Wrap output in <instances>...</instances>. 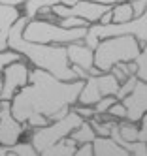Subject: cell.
Returning <instances> with one entry per match:
<instances>
[{
    "label": "cell",
    "mask_w": 147,
    "mask_h": 156,
    "mask_svg": "<svg viewBox=\"0 0 147 156\" xmlns=\"http://www.w3.org/2000/svg\"><path fill=\"white\" fill-rule=\"evenodd\" d=\"M117 100H119V98H117L115 94H109V96H104V98L100 100V102H96V104H94V109H96V115H100V113H108V111H109V107H111L113 104H115Z\"/></svg>",
    "instance_id": "23"
},
{
    "label": "cell",
    "mask_w": 147,
    "mask_h": 156,
    "mask_svg": "<svg viewBox=\"0 0 147 156\" xmlns=\"http://www.w3.org/2000/svg\"><path fill=\"white\" fill-rule=\"evenodd\" d=\"M111 8L113 6L100 4V2H94V0H81V2H77L74 6H66V4L61 2V4L53 6V12L59 17H81V19L89 21V23L93 25V23H98L100 17Z\"/></svg>",
    "instance_id": "8"
},
{
    "label": "cell",
    "mask_w": 147,
    "mask_h": 156,
    "mask_svg": "<svg viewBox=\"0 0 147 156\" xmlns=\"http://www.w3.org/2000/svg\"><path fill=\"white\" fill-rule=\"evenodd\" d=\"M113 23H127V21L134 19V8L132 2H127V0H121V2L113 4Z\"/></svg>",
    "instance_id": "16"
},
{
    "label": "cell",
    "mask_w": 147,
    "mask_h": 156,
    "mask_svg": "<svg viewBox=\"0 0 147 156\" xmlns=\"http://www.w3.org/2000/svg\"><path fill=\"white\" fill-rule=\"evenodd\" d=\"M119 87H121V83L117 81V77L111 72H102L100 75H90L85 81L83 88H81V94H79V102L77 104L94 105L104 96L117 94Z\"/></svg>",
    "instance_id": "7"
},
{
    "label": "cell",
    "mask_w": 147,
    "mask_h": 156,
    "mask_svg": "<svg viewBox=\"0 0 147 156\" xmlns=\"http://www.w3.org/2000/svg\"><path fill=\"white\" fill-rule=\"evenodd\" d=\"M94 2H100V4H109V6H113V4L121 2V0H94Z\"/></svg>",
    "instance_id": "36"
},
{
    "label": "cell",
    "mask_w": 147,
    "mask_h": 156,
    "mask_svg": "<svg viewBox=\"0 0 147 156\" xmlns=\"http://www.w3.org/2000/svg\"><path fill=\"white\" fill-rule=\"evenodd\" d=\"M72 70L75 72V75H77V79H83V81H87L89 77H90V73L85 70V68H81V66H75V64H72Z\"/></svg>",
    "instance_id": "31"
},
{
    "label": "cell",
    "mask_w": 147,
    "mask_h": 156,
    "mask_svg": "<svg viewBox=\"0 0 147 156\" xmlns=\"http://www.w3.org/2000/svg\"><path fill=\"white\" fill-rule=\"evenodd\" d=\"M2 88H4V75H2V70H0V94H2Z\"/></svg>",
    "instance_id": "38"
},
{
    "label": "cell",
    "mask_w": 147,
    "mask_h": 156,
    "mask_svg": "<svg viewBox=\"0 0 147 156\" xmlns=\"http://www.w3.org/2000/svg\"><path fill=\"white\" fill-rule=\"evenodd\" d=\"M124 34H130V36H136L140 41V45L143 47L147 43V9L134 17L127 23H109V25H100V23H93L89 25V32L85 36V43L89 47L96 49L100 40L104 38H111V36H124Z\"/></svg>",
    "instance_id": "5"
},
{
    "label": "cell",
    "mask_w": 147,
    "mask_h": 156,
    "mask_svg": "<svg viewBox=\"0 0 147 156\" xmlns=\"http://www.w3.org/2000/svg\"><path fill=\"white\" fill-rule=\"evenodd\" d=\"M85 81H62L47 70H30V83L25 85L11 100V113L21 122H28L32 128H42L51 122V117L66 105L79 102Z\"/></svg>",
    "instance_id": "1"
},
{
    "label": "cell",
    "mask_w": 147,
    "mask_h": 156,
    "mask_svg": "<svg viewBox=\"0 0 147 156\" xmlns=\"http://www.w3.org/2000/svg\"><path fill=\"white\" fill-rule=\"evenodd\" d=\"M138 75H130L128 77V79L127 81H124V83H121V87H119V92L115 94L119 100H124V98H127L132 90H134V88H136V85H138Z\"/></svg>",
    "instance_id": "22"
},
{
    "label": "cell",
    "mask_w": 147,
    "mask_h": 156,
    "mask_svg": "<svg viewBox=\"0 0 147 156\" xmlns=\"http://www.w3.org/2000/svg\"><path fill=\"white\" fill-rule=\"evenodd\" d=\"M108 113L113 117V119H117V120H123V119H127V115H128V109H127V105H124L121 100H117L115 104H113L111 107H109V111Z\"/></svg>",
    "instance_id": "24"
},
{
    "label": "cell",
    "mask_w": 147,
    "mask_h": 156,
    "mask_svg": "<svg viewBox=\"0 0 147 156\" xmlns=\"http://www.w3.org/2000/svg\"><path fill=\"white\" fill-rule=\"evenodd\" d=\"M72 109H74V111H77V113L81 115L85 120H90L93 117H96V109H94V105H83V104H75V105H72Z\"/></svg>",
    "instance_id": "28"
},
{
    "label": "cell",
    "mask_w": 147,
    "mask_h": 156,
    "mask_svg": "<svg viewBox=\"0 0 147 156\" xmlns=\"http://www.w3.org/2000/svg\"><path fill=\"white\" fill-rule=\"evenodd\" d=\"M25 124L17 120L11 113V100H2V109H0V143L2 145H15L21 136L25 133Z\"/></svg>",
    "instance_id": "10"
},
{
    "label": "cell",
    "mask_w": 147,
    "mask_h": 156,
    "mask_svg": "<svg viewBox=\"0 0 147 156\" xmlns=\"http://www.w3.org/2000/svg\"><path fill=\"white\" fill-rule=\"evenodd\" d=\"M121 102L128 109L127 119L132 120V122H140L141 117L147 113V81L140 79L136 88L124 100H121Z\"/></svg>",
    "instance_id": "11"
},
{
    "label": "cell",
    "mask_w": 147,
    "mask_h": 156,
    "mask_svg": "<svg viewBox=\"0 0 147 156\" xmlns=\"http://www.w3.org/2000/svg\"><path fill=\"white\" fill-rule=\"evenodd\" d=\"M89 32V27H77V28H66L53 21H43L38 17H32L28 25L23 30V36L30 41L38 43H59V45H68L72 41H83Z\"/></svg>",
    "instance_id": "4"
},
{
    "label": "cell",
    "mask_w": 147,
    "mask_h": 156,
    "mask_svg": "<svg viewBox=\"0 0 147 156\" xmlns=\"http://www.w3.org/2000/svg\"><path fill=\"white\" fill-rule=\"evenodd\" d=\"M0 2H4V4H9V6H25L27 0H0Z\"/></svg>",
    "instance_id": "34"
},
{
    "label": "cell",
    "mask_w": 147,
    "mask_h": 156,
    "mask_svg": "<svg viewBox=\"0 0 147 156\" xmlns=\"http://www.w3.org/2000/svg\"><path fill=\"white\" fill-rule=\"evenodd\" d=\"M127 151L134 156H147V141H141V139L132 141L127 145Z\"/></svg>",
    "instance_id": "25"
},
{
    "label": "cell",
    "mask_w": 147,
    "mask_h": 156,
    "mask_svg": "<svg viewBox=\"0 0 147 156\" xmlns=\"http://www.w3.org/2000/svg\"><path fill=\"white\" fill-rule=\"evenodd\" d=\"M93 147H94V156H130V152L111 136H96Z\"/></svg>",
    "instance_id": "14"
},
{
    "label": "cell",
    "mask_w": 147,
    "mask_h": 156,
    "mask_svg": "<svg viewBox=\"0 0 147 156\" xmlns=\"http://www.w3.org/2000/svg\"><path fill=\"white\" fill-rule=\"evenodd\" d=\"M2 75H4V88L0 94V100H13V96L21 88L30 83V68L23 58L9 62L2 70Z\"/></svg>",
    "instance_id": "9"
},
{
    "label": "cell",
    "mask_w": 147,
    "mask_h": 156,
    "mask_svg": "<svg viewBox=\"0 0 147 156\" xmlns=\"http://www.w3.org/2000/svg\"><path fill=\"white\" fill-rule=\"evenodd\" d=\"M66 51H68V58H70V64H75V66H81L87 72L90 68H94V49L89 47L85 41H72L66 45Z\"/></svg>",
    "instance_id": "12"
},
{
    "label": "cell",
    "mask_w": 147,
    "mask_h": 156,
    "mask_svg": "<svg viewBox=\"0 0 147 156\" xmlns=\"http://www.w3.org/2000/svg\"><path fill=\"white\" fill-rule=\"evenodd\" d=\"M98 23H100V25H109V23H113V9H108V12L100 17Z\"/></svg>",
    "instance_id": "33"
},
{
    "label": "cell",
    "mask_w": 147,
    "mask_h": 156,
    "mask_svg": "<svg viewBox=\"0 0 147 156\" xmlns=\"http://www.w3.org/2000/svg\"><path fill=\"white\" fill-rule=\"evenodd\" d=\"M59 25H62L66 28H77V27H89L90 23L85 21V19H81V17H61Z\"/></svg>",
    "instance_id": "26"
},
{
    "label": "cell",
    "mask_w": 147,
    "mask_h": 156,
    "mask_svg": "<svg viewBox=\"0 0 147 156\" xmlns=\"http://www.w3.org/2000/svg\"><path fill=\"white\" fill-rule=\"evenodd\" d=\"M132 8H134V15L138 17L147 9V0H132Z\"/></svg>",
    "instance_id": "30"
},
{
    "label": "cell",
    "mask_w": 147,
    "mask_h": 156,
    "mask_svg": "<svg viewBox=\"0 0 147 156\" xmlns=\"http://www.w3.org/2000/svg\"><path fill=\"white\" fill-rule=\"evenodd\" d=\"M136 64H138V72H136L138 79L147 81V55L145 53H140L138 58H136Z\"/></svg>",
    "instance_id": "27"
},
{
    "label": "cell",
    "mask_w": 147,
    "mask_h": 156,
    "mask_svg": "<svg viewBox=\"0 0 147 156\" xmlns=\"http://www.w3.org/2000/svg\"><path fill=\"white\" fill-rule=\"evenodd\" d=\"M75 156H94L93 141H90V143H81V145H77V149H75Z\"/></svg>",
    "instance_id": "29"
},
{
    "label": "cell",
    "mask_w": 147,
    "mask_h": 156,
    "mask_svg": "<svg viewBox=\"0 0 147 156\" xmlns=\"http://www.w3.org/2000/svg\"><path fill=\"white\" fill-rule=\"evenodd\" d=\"M77 2H81V0H62V4H66V6H74Z\"/></svg>",
    "instance_id": "37"
},
{
    "label": "cell",
    "mask_w": 147,
    "mask_h": 156,
    "mask_svg": "<svg viewBox=\"0 0 147 156\" xmlns=\"http://www.w3.org/2000/svg\"><path fill=\"white\" fill-rule=\"evenodd\" d=\"M72 137H74L79 145H81V143H90V141H94L96 132H94L93 126H90L89 120H83L81 124H79V126L72 132Z\"/></svg>",
    "instance_id": "18"
},
{
    "label": "cell",
    "mask_w": 147,
    "mask_h": 156,
    "mask_svg": "<svg viewBox=\"0 0 147 156\" xmlns=\"http://www.w3.org/2000/svg\"><path fill=\"white\" fill-rule=\"evenodd\" d=\"M140 139L141 141H147V113L140 120Z\"/></svg>",
    "instance_id": "32"
},
{
    "label": "cell",
    "mask_w": 147,
    "mask_h": 156,
    "mask_svg": "<svg viewBox=\"0 0 147 156\" xmlns=\"http://www.w3.org/2000/svg\"><path fill=\"white\" fill-rule=\"evenodd\" d=\"M140 53L141 45L136 36H111L100 40L98 47L94 49V64L102 72H111L115 64L136 60Z\"/></svg>",
    "instance_id": "3"
},
{
    "label": "cell",
    "mask_w": 147,
    "mask_h": 156,
    "mask_svg": "<svg viewBox=\"0 0 147 156\" xmlns=\"http://www.w3.org/2000/svg\"><path fill=\"white\" fill-rule=\"evenodd\" d=\"M77 141L68 136L61 141H57L55 145H51L49 149H45L42 152V156H75V149H77Z\"/></svg>",
    "instance_id": "15"
},
{
    "label": "cell",
    "mask_w": 147,
    "mask_h": 156,
    "mask_svg": "<svg viewBox=\"0 0 147 156\" xmlns=\"http://www.w3.org/2000/svg\"><path fill=\"white\" fill-rule=\"evenodd\" d=\"M85 119L77 113V111H70L64 119H59V120H53L49 124H45L42 128H36L32 132V145L36 147L38 154H42L45 149H49L51 145H55L57 141H61L68 136H72V132L81 124Z\"/></svg>",
    "instance_id": "6"
},
{
    "label": "cell",
    "mask_w": 147,
    "mask_h": 156,
    "mask_svg": "<svg viewBox=\"0 0 147 156\" xmlns=\"http://www.w3.org/2000/svg\"><path fill=\"white\" fill-rule=\"evenodd\" d=\"M62 0H27L25 2V15H28L30 19L36 17L42 8H53L57 4H61Z\"/></svg>",
    "instance_id": "19"
},
{
    "label": "cell",
    "mask_w": 147,
    "mask_h": 156,
    "mask_svg": "<svg viewBox=\"0 0 147 156\" xmlns=\"http://www.w3.org/2000/svg\"><path fill=\"white\" fill-rule=\"evenodd\" d=\"M9 154H11V156H36L38 151H36V147L32 145V141H28V143L17 141L15 145H11V147H9Z\"/></svg>",
    "instance_id": "20"
},
{
    "label": "cell",
    "mask_w": 147,
    "mask_h": 156,
    "mask_svg": "<svg viewBox=\"0 0 147 156\" xmlns=\"http://www.w3.org/2000/svg\"><path fill=\"white\" fill-rule=\"evenodd\" d=\"M89 122H90V126L94 128L96 136H111V128H113V124H115V119L113 120H102V119L93 117Z\"/></svg>",
    "instance_id": "21"
},
{
    "label": "cell",
    "mask_w": 147,
    "mask_h": 156,
    "mask_svg": "<svg viewBox=\"0 0 147 156\" xmlns=\"http://www.w3.org/2000/svg\"><path fill=\"white\" fill-rule=\"evenodd\" d=\"M119 132H121L123 139L127 141V145L140 139V126H138V122H132L128 119H123L119 122Z\"/></svg>",
    "instance_id": "17"
},
{
    "label": "cell",
    "mask_w": 147,
    "mask_h": 156,
    "mask_svg": "<svg viewBox=\"0 0 147 156\" xmlns=\"http://www.w3.org/2000/svg\"><path fill=\"white\" fill-rule=\"evenodd\" d=\"M8 154H9V147L0 143V156H8Z\"/></svg>",
    "instance_id": "35"
},
{
    "label": "cell",
    "mask_w": 147,
    "mask_h": 156,
    "mask_svg": "<svg viewBox=\"0 0 147 156\" xmlns=\"http://www.w3.org/2000/svg\"><path fill=\"white\" fill-rule=\"evenodd\" d=\"M127 2H132V0H127Z\"/></svg>",
    "instance_id": "39"
},
{
    "label": "cell",
    "mask_w": 147,
    "mask_h": 156,
    "mask_svg": "<svg viewBox=\"0 0 147 156\" xmlns=\"http://www.w3.org/2000/svg\"><path fill=\"white\" fill-rule=\"evenodd\" d=\"M21 17L19 8L17 6H9L0 2V51H8V38H9V30L17 23V19Z\"/></svg>",
    "instance_id": "13"
},
{
    "label": "cell",
    "mask_w": 147,
    "mask_h": 156,
    "mask_svg": "<svg viewBox=\"0 0 147 156\" xmlns=\"http://www.w3.org/2000/svg\"><path fill=\"white\" fill-rule=\"evenodd\" d=\"M30 17L21 15L17 19V23L11 27L8 45L9 49H13L23 55V58H27L32 66L42 70H47L49 73L57 75L62 81H74L77 79L75 72L72 70L70 58H68L66 45H59V43H38L30 41L23 36V30L28 25Z\"/></svg>",
    "instance_id": "2"
}]
</instances>
